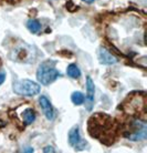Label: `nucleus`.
<instances>
[{"instance_id":"f257e3e1","label":"nucleus","mask_w":147,"mask_h":153,"mask_svg":"<svg viewBox=\"0 0 147 153\" xmlns=\"http://www.w3.org/2000/svg\"><path fill=\"white\" fill-rule=\"evenodd\" d=\"M113 126V120L107 114L104 113H98L92 115L89 120V131L90 134L94 138H100V134L103 133V130L105 132V138L109 137V130Z\"/></svg>"},{"instance_id":"f03ea898","label":"nucleus","mask_w":147,"mask_h":153,"mask_svg":"<svg viewBox=\"0 0 147 153\" xmlns=\"http://www.w3.org/2000/svg\"><path fill=\"white\" fill-rule=\"evenodd\" d=\"M55 65H57L55 61L48 60L39 65V69L37 71V78L40 83L43 85H49L57 80L59 76H62L60 71L55 69Z\"/></svg>"},{"instance_id":"7ed1b4c3","label":"nucleus","mask_w":147,"mask_h":153,"mask_svg":"<svg viewBox=\"0 0 147 153\" xmlns=\"http://www.w3.org/2000/svg\"><path fill=\"white\" fill-rule=\"evenodd\" d=\"M40 89L41 87L37 82L28 80V79L13 82V91L19 96L33 97L40 92Z\"/></svg>"},{"instance_id":"20e7f679","label":"nucleus","mask_w":147,"mask_h":153,"mask_svg":"<svg viewBox=\"0 0 147 153\" xmlns=\"http://www.w3.org/2000/svg\"><path fill=\"white\" fill-rule=\"evenodd\" d=\"M69 143H70V146H73L78 151L85 150L89 146L87 142H85L83 139L81 138L79 126H73L71 130H70V132H69Z\"/></svg>"},{"instance_id":"39448f33","label":"nucleus","mask_w":147,"mask_h":153,"mask_svg":"<svg viewBox=\"0 0 147 153\" xmlns=\"http://www.w3.org/2000/svg\"><path fill=\"white\" fill-rule=\"evenodd\" d=\"M94 94H95V85L94 82L92 81L90 76L86 78V97H84L85 99V108L86 110L91 111L94 105Z\"/></svg>"},{"instance_id":"423d86ee","label":"nucleus","mask_w":147,"mask_h":153,"mask_svg":"<svg viewBox=\"0 0 147 153\" xmlns=\"http://www.w3.org/2000/svg\"><path fill=\"white\" fill-rule=\"evenodd\" d=\"M98 57L100 62H101L102 65H115V63L118 61L116 57H114L109 50L105 49V48H103V47H101V48L98 49Z\"/></svg>"},{"instance_id":"0eeeda50","label":"nucleus","mask_w":147,"mask_h":153,"mask_svg":"<svg viewBox=\"0 0 147 153\" xmlns=\"http://www.w3.org/2000/svg\"><path fill=\"white\" fill-rule=\"evenodd\" d=\"M39 103H40V107H41L42 111H43V114L45 115V118L48 119L49 121L54 119V110H53V107L51 102H50L48 98L44 96H41L39 98Z\"/></svg>"},{"instance_id":"6e6552de","label":"nucleus","mask_w":147,"mask_h":153,"mask_svg":"<svg viewBox=\"0 0 147 153\" xmlns=\"http://www.w3.org/2000/svg\"><path fill=\"white\" fill-rule=\"evenodd\" d=\"M22 119H23V122L26 123L27 126L29 124H32L35 120V112L32 110V109H26L24 111L22 112Z\"/></svg>"},{"instance_id":"1a4fd4ad","label":"nucleus","mask_w":147,"mask_h":153,"mask_svg":"<svg viewBox=\"0 0 147 153\" xmlns=\"http://www.w3.org/2000/svg\"><path fill=\"white\" fill-rule=\"evenodd\" d=\"M27 28L32 33H38L41 30V23L37 19H29L27 21Z\"/></svg>"},{"instance_id":"9d476101","label":"nucleus","mask_w":147,"mask_h":153,"mask_svg":"<svg viewBox=\"0 0 147 153\" xmlns=\"http://www.w3.org/2000/svg\"><path fill=\"white\" fill-rule=\"evenodd\" d=\"M66 73L68 76L72 79H78L81 76V71H80L79 67L76 65H70L66 69Z\"/></svg>"},{"instance_id":"9b49d317","label":"nucleus","mask_w":147,"mask_h":153,"mask_svg":"<svg viewBox=\"0 0 147 153\" xmlns=\"http://www.w3.org/2000/svg\"><path fill=\"white\" fill-rule=\"evenodd\" d=\"M84 99H85V98H84V94L80 91L73 92V93H72V96H71L72 102H73L74 104H76V105H81V104H83Z\"/></svg>"},{"instance_id":"f8f14e48","label":"nucleus","mask_w":147,"mask_h":153,"mask_svg":"<svg viewBox=\"0 0 147 153\" xmlns=\"http://www.w3.org/2000/svg\"><path fill=\"white\" fill-rule=\"evenodd\" d=\"M4 80H6V73L1 71V72H0V85L4 83Z\"/></svg>"},{"instance_id":"ddd939ff","label":"nucleus","mask_w":147,"mask_h":153,"mask_svg":"<svg viewBox=\"0 0 147 153\" xmlns=\"http://www.w3.org/2000/svg\"><path fill=\"white\" fill-rule=\"evenodd\" d=\"M43 152H55V150L53 149L52 146H45L44 149H43Z\"/></svg>"},{"instance_id":"4468645a","label":"nucleus","mask_w":147,"mask_h":153,"mask_svg":"<svg viewBox=\"0 0 147 153\" xmlns=\"http://www.w3.org/2000/svg\"><path fill=\"white\" fill-rule=\"evenodd\" d=\"M84 2H86V4H92V2H94L95 0H82Z\"/></svg>"}]
</instances>
